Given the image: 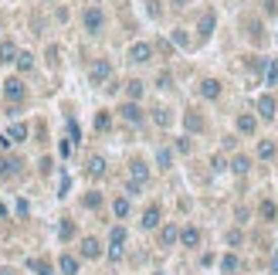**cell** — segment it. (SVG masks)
<instances>
[{
  "label": "cell",
  "mask_w": 278,
  "mask_h": 275,
  "mask_svg": "<svg viewBox=\"0 0 278 275\" xmlns=\"http://www.w3.org/2000/svg\"><path fill=\"white\" fill-rule=\"evenodd\" d=\"M123 252H126V228L123 224H115V228L109 231V258L112 262H119Z\"/></svg>",
  "instance_id": "1"
},
{
  "label": "cell",
  "mask_w": 278,
  "mask_h": 275,
  "mask_svg": "<svg viewBox=\"0 0 278 275\" xmlns=\"http://www.w3.org/2000/svg\"><path fill=\"white\" fill-rule=\"evenodd\" d=\"M82 24H85V31H89V34H99L102 27H105V14H102L99 7H89V11L82 14Z\"/></svg>",
  "instance_id": "2"
},
{
  "label": "cell",
  "mask_w": 278,
  "mask_h": 275,
  "mask_svg": "<svg viewBox=\"0 0 278 275\" xmlns=\"http://www.w3.org/2000/svg\"><path fill=\"white\" fill-rule=\"evenodd\" d=\"M153 51L156 48L149 45V41H136V45H129V61H133V65H146V61L153 58Z\"/></svg>",
  "instance_id": "3"
},
{
  "label": "cell",
  "mask_w": 278,
  "mask_h": 275,
  "mask_svg": "<svg viewBox=\"0 0 278 275\" xmlns=\"http://www.w3.org/2000/svg\"><path fill=\"white\" fill-rule=\"evenodd\" d=\"M89 78H92V85H105V82L112 78V65H109V61H105V58H99V61L92 65Z\"/></svg>",
  "instance_id": "4"
},
{
  "label": "cell",
  "mask_w": 278,
  "mask_h": 275,
  "mask_svg": "<svg viewBox=\"0 0 278 275\" xmlns=\"http://www.w3.org/2000/svg\"><path fill=\"white\" fill-rule=\"evenodd\" d=\"M24 95H27V89H24L21 78H7L4 82V99H7V102H21Z\"/></svg>",
  "instance_id": "5"
},
{
  "label": "cell",
  "mask_w": 278,
  "mask_h": 275,
  "mask_svg": "<svg viewBox=\"0 0 278 275\" xmlns=\"http://www.w3.org/2000/svg\"><path fill=\"white\" fill-rule=\"evenodd\" d=\"M78 252H82V258H92V262H95V258H102V241L89 234V238H82Z\"/></svg>",
  "instance_id": "6"
},
{
  "label": "cell",
  "mask_w": 278,
  "mask_h": 275,
  "mask_svg": "<svg viewBox=\"0 0 278 275\" xmlns=\"http://www.w3.org/2000/svg\"><path fill=\"white\" fill-rule=\"evenodd\" d=\"M204 126H207V123H204V115L197 112V109H187V112H183V129H187V133H204Z\"/></svg>",
  "instance_id": "7"
},
{
  "label": "cell",
  "mask_w": 278,
  "mask_h": 275,
  "mask_svg": "<svg viewBox=\"0 0 278 275\" xmlns=\"http://www.w3.org/2000/svg\"><path fill=\"white\" fill-rule=\"evenodd\" d=\"M119 115H123L126 123H133V126L143 123V109H139V102H123L119 105Z\"/></svg>",
  "instance_id": "8"
},
{
  "label": "cell",
  "mask_w": 278,
  "mask_h": 275,
  "mask_svg": "<svg viewBox=\"0 0 278 275\" xmlns=\"http://www.w3.org/2000/svg\"><path fill=\"white\" fill-rule=\"evenodd\" d=\"M24 139H27V126H24V123H14V126L0 136V143H4V146H11V143H24Z\"/></svg>",
  "instance_id": "9"
},
{
  "label": "cell",
  "mask_w": 278,
  "mask_h": 275,
  "mask_svg": "<svg viewBox=\"0 0 278 275\" xmlns=\"http://www.w3.org/2000/svg\"><path fill=\"white\" fill-rule=\"evenodd\" d=\"M160 218H163V211H160V204H149L143 211V221H139V224H143L146 231H153V228H160Z\"/></svg>",
  "instance_id": "10"
},
{
  "label": "cell",
  "mask_w": 278,
  "mask_h": 275,
  "mask_svg": "<svg viewBox=\"0 0 278 275\" xmlns=\"http://www.w3.org/2000/svg\"><path fill=\"white\" fill-rule=\"evenodd\" d=\"M129 180H133V183H139V187H143V183L149 180V167H146L143 160H133V163H129Z\"/></svg>",
  "instance_id": "11"
},
{
  "label": "cell",
  "mask_w": 278,
  "mask_h": 275,
  "mask_svg": "<svg viewBox=\"0 0 278 275\" xmlns=\"http://www.w3.org/2000/svg\"><path fill=\"white\" fill-rule=\"evenodd\" d=\"M237 133H245V136H255V133H258V115L241 112V115H237Z\"/></svg>",
  "instance_id": "12"
},
{
  "label": "cell",
  "mask_w": 278,
  "mask_h": 275,
  "mask_svg": "<svg viewBox=\"0 0 278 275\" xmlns=\"http://www.w3.org/2000/svg\"><path fill=\"white\" fill-rule=\"evenodd\" d=\"M177 241H180V228L177 224H163V228H160V245H163V248H173Z\"/></svg>",
  "instance_id": "13"
},
{
  "label": "cell",
  "mask_w": 278,
  "mask_h": 275,
  "mask_svg": "<svg viewBox=\"0 0 278 275\" xmlns=\"http://www.w3.org/2000/svg\"><path fill=\"white\" fill-rule=\"evenodd\" d=\"M180 245L183 248H197L201 245V228H193V224L190 228H180Z\"/></svg>",
  "instance_id": "14"
},
{
  "label": "cell",
  "mask_w": 278,
  "mask_h": 275,
  "mask_svg": "<svg viewBox=\"0 0 278 275\" xmlns=\"http://www.w3.org/2000/svg\"><path fill=\"white\" fill-rule=\"evenodd\" d=\"M27 268L34 275H55V265L48 262V258H27Z\"/></svg>",
  "instance_id": "15"
},
{
  "label": "cell",
  "mask_w": 278,
  "mask_h": 275,
  "mask_svg": "<svg viewBox=\"0 0 278 275\" xmlns=\"http://www.w3.org/2000/svg\"><path fill=\"white\" fill-rule=\"evenodd\" d=\"M17 45L14 41H0V65H11V61H17Z\"/></svg>",
  "instance_id": "16"
},
{
  "label": "cell",
  "mask_w": 278,
  "mask_h": 275,
  "mask_svg": "<svg viewBox=\"0 0 278 275\" xmlns=\"http://www.w3.org/2000/svg\"><path fill=\"white\" fill-rule=\"evenodd\" d=\"M258 115H261V119H275V99H271V95H261V99H258Z\"/></svg>",
  "instance_id": "17"
},
{
  "label": "cell",
  "mask_w": 278,
  "mask_h": 275,
  "mask_svg": "<svg viewBox=\"0 0 278 275\" xmlns=\"http://www.w3.org/2000/svg\"><path fill=\"white\" fill-rule=\"evenodd\" d=\"M214 24H217V17H214V14L207 11V14H204V17H201V24H197V34H201L204 41H207V37H211V31H214Z\"/></svg>",
  "instance_id": "18"
},
{
  "label": "cell",
  "mask_w": 278,
  "mask_h": 275,
  "mask_svg": "<svg viewBox=\"0 0 278 275\" xmlns=\"http://www.w3.org/2000/svg\"><path fill=\"white\" fill-rule=\"evenodd\" d=\"M201 95L204 99H217V95H221V82L217 78H204L201 82Z\"/></svg>",
  "instance_id": "19"
},
{
  "label": "cell",
  "mask_w": 278,
  "mask_h": 275,
  "mask_svg": "<svg viewBox=\"0 0 278 275\" xmlns=\"http://www.w3.org/2000/svg\"><path fill=\"white\" fill-rule=\"evenodd\" d=\"M17 167H21V160H11V156H0V180H7V177H14V173H17Z\"/></svg>",
  "instance_id": "20"
},
{
  "label": "cell",
  "mask_w": 278,
  "mask_h": 275,
  "mask_svg": "<svg viewBox=\"0 0 278 275\" xmlns=\"http://www.w3.org/2000/svg\"><path fill=\"white\" fill-rule=\"evenodd\" d=\"M143 92H146V85L139 78L126 82V95H129V102H139V99H143Z\"/></svg>",
  "instance_id": "21"
},
{
  "label": "cell",
  "mask_w": 278,
  "mask_h": 275,
  "mask_svg": "<svg viewBox=\"0 0 278 275\" xmlns=\"http://www.w3.org/2000/svg\"><path fill=\"white\" fill-rule=\"evenodd\" d=\"M275 153H278V146L271 139H261L258 143V160H275Z\"/></svg>",
  "instance_id": "22"
},
{
  "label": "cell",
  "mask_w": 278,
  "mask_h": 275,
  "mask_svg": "<svg viewBox=\"0 0 278 275\" xmlns=\"http://www.w3.org/2000/svg\"><path fill=\"white\" fill-rule=\"evenodd\" d=\"M58 268H61V275H78V258L75 255H61Z\"/></svg>",
  "instance_id": "23"
},
{
  "label": "cell",
  "mask_w": 278,
  "mask_h": 275,
  "mask_svg": "<svg viewBox=\"0 0 278 275\" xmlns=\"http://www.w3.org/2000/svg\"><path fill=\"white\" fill-rule=\"evenodd\" d=\"M231 170L237 173V177H245V173L251 170V156H245V153H241V156H234V160H231Z\"/></svg>",
  "instance_id": "24"
},
{
  "label": "cell",
  "mask_w": 278,
  "mask_h": 275,
  "mask_svg": "<svg viewBox=\"0 0 278 275\" xmlns=\"http://www.w3.org/2000/svg\"><path fill=\"white\" fill-rule=\"evenodd\" d=\"M221 268H224L227 275H231V272H237V268H241V258H237L234 252H227V255L221 258Z\"/></svg>",
  "instance_id": "25"
},
{
  "label": "cell",
  "mask_w": 278,
  "mask_h": 275,
  "mask_svg": "<svg viewBox=\"0 0 278 275\" xmlns=\"http://www.w3.org/2000/svg\"><path fill=\"white\" fill-rule=\"evenodd\" d=\"M82 204L89 207V211H99V207H102V194H99V190H89V194L82 197Z\"/></svg>",
  "instance_id": "26"
},
{
  "label": "cell",
  "mask_w": 278,
  "mask_h": 275,
  "mask_svg": "<svg viewBox=\"0 0 278 275\" xmlns=\"http://www.w3.org/2000/svg\"><path fill=\"white\" fill-rule=\"evenodd\" d=\"M258 214H261L265 221H275V218H278V207L271 204V201H261V207H258Z\"/></svg>",
  "instance_id": "27"
},
{
  "label": "cell",
  "mask_w": 278,
  "mask_h": 275,
  "mask_svg": "<svg viewBox=\"0 0 278 275\" xmlns=\"http://www.w3.org/2000/svg\"><path fill=\"white\" fill-rule=\"evenodd\" d=\"M102 173H105V160H102V156H92L89 160V177H102Z\"/></svg>",
  "instance_id": "28"
},
{
  "label": "cell",
  "mask_w": 278,
  "mask_h": 275,
  "mask_svg": "<svg viewBox=\"0 0 278 275\" xmlns=\"http://www.w3.org/2000/svg\"><path fill=\"white\" fill-rule=\"evenodd\" d=\"M153 123H156V126H170V123H173L170 109H153Z\"/></svg>",
  "instance_id": "29"
},
{
  "label": "cell",
  "mask_w": 278,
  "mask_h": 275,
  "mask_svg": "<svg viewBox=\"0 0 278 275\" xmlns=\"http://www.w3.org/2000/svg\"><path fill=\"white\" fill-rule=\"evenodd\" d=\"M58 234H61V241H71L75 238V221H61V228H58Z\"/></svg>",
  "instance_id": "30"
},
{
  "label": "cell",
  "mask_w": 278,
  "mask_h": 275,
  "mask_svg": "<svg viewBox=\"0 0 278 275\" xmlns=\"http://www.w3.org/2000/svg\"><path fill=\"white\" fill-rule=\"evenodd\" d=\"M17 68H21V71H31L34 68V55H31V51H21V55H17Z\"/></svg>",
  "instance_id": "31"
},
{
  "label": "cell",
  "mask_w": 278,
  "mask_h": 275,
  "mask_svg": "<svg viewBox=\"0 0 278 275\" xmlns=\"http://www.w3.org/2000/svg\"><path fill=\"white\" fill-rule=\"evenodd\" d=\"M112 211H115V218H126V214H129V197H119V201L112 204Z\"/></svg>",
  "instance_id": "32"
},
{
  "label": "cell",
  "mask_w": 278,
  "mask_h": 275,
  "mask_svg": "<svg viewBox=\"0 0 278 275\" xmlns=\"http://www.w3.org/2000/svg\"><path fill=\"white\" fill-rule=\"evenodd\" d=\"M265 82H268V85H278V61H268V71H265Z\"/></svg>",
  "instance_id": "33"
},
{
  "label": "cell",
  "mask_w": 278,
  "mask_h": 275,
  "mask_svg": "<svg viewBox=\"0 0 278 275\" xmlns=\"http://www.w3.org/2000/svg\"><path fill=\"white\" fill-rule=\"evenodd\" d=\"M112 126V119H109V112H99L95 115V129H99V133H105V129Z\"/></svg>",
  "instance_id": "34"
},
{
  "label": "cell",
  "mask_w": 278,
  "mask_h": 275,
  "mask_svg": "<svg viewBox=\"0 0 278 275\" xmlns=\"http://www.w3.org/2000/svg\"><path fill=\"white\" fill-rule=\"evenodd\" d=\"M156 163H160V167L167 170L170 163H173V153H170V149H160V153H156Z\"/></svg>",
  "instance_id": "35"
},
{
  "label": "cell",
  "mask_w": 278,
  "mask_h": 275,
  "mask_svg": "<svg viewBox=\"0 0 278 275\" xmlns=\"http://www.w3.org/2000/svg\"><path fill=\"white\" fill-rule=\"evenodd\" d=\"M241 241H245V234H241L237 228H234V231H227V245H231V248H237Z\"/></svg>",
  "instance_id": "36"
},
{
  "label": "cell",
  "mask_w": 278,
  "mask_h": 275,
  "mask_svg": "<svg viewBox=\"0 0 278 275\" xmlns=\"http://www.w3.org/2000/svg\"><path fill=\"white\" fill-rule=\"evenodd\" d=\"M156 85H160V89H173V75H170V71H163V75L156 78Z\"/></svg>",
  "instance_id": "37"
},
{
  "label": "cell",
  "mask_w": 278,
  "mask_h": 275,
  "mask_svg": "<svg viewBox=\"0 0 278 275\" xmlns=\"http://www.w3.org/2000/svg\"><path fill=\"white\" fill-rule=\"evenodd\" d=\"M68 139L78 143V123H75V119H68Z\"/></svg>",
  "instance_id": "38"
},
{
  "label": "cell",
  "mask_w": 278,
  "mask_h": 275,
  "mask_svg": "<svg viewBox=\"0 0 278 275\" xmlns=\"http://www.w3.org/2000/svg\"><path fill=\"white\" fill-rule=\"evenodd\" d=\"M71 153H75V143L65 139V143H61V156H71Z\"/></svg>",
  "instance_id": "39"
},
{
  "label": "cell",
  "mask_w": 278,
  "mask_h": 275,
  "mask_svg": "<svg viewBox=\"0 0 278 275\" xmlns=\"http://www.w3.org/2000/svg\"><path fill=\"white\" fill-rule=\"evenodd\" d=\"M173 41H177V45H180V48H187V45H190V37H187V34H183V31H177V34H173Z\"/></svg>",
  "instance_id": "40"
},
{
  "label": "cell",
  "mask_w": 278,
  "mask_h": 275,
  "mask_svg": "<svg viewBox=\"0 0 278 275\" xmlns=\"http://www.w3.org/2000/svg\"><path fill=\"white\" fill-rule=\"evenodd\" d=\"M211 167H214V170H224L227 163H224V156H214V160H211Z\"/></svg>",
  "instance_id": "41"
},
{
  "label": "cell",
  "mask_w": 278,
  "mask_h": 275,
  "mask_svg": "<svg viewBox=\"0 0 278 275\" xmlns=\"http://www.w3.org/2000/svg\"><path fill=\"white\" fill-rule=\"evenodd\" d=\"M177 149H180V153H190V139L183 136V139H180V143H177Z\"/></svg>",
  "instance_id": "42"
},
{
  "label": "cell",
  "mask_w": 278,
  "mask_h": 275,
  "mask_svg": "<svg viewBox=\"0 0 278 275\" xmlns=\"http://www.w3.org/2000/svg\"><path fill=\"white\" fill-rule=\"evenodd\" d=\"M0 275H14V268H0Z\"/></svg>",
  "instance_id": "43"
},
{
  "label": "cell",
  "mask_w": 278,
  "mask_h": 275,
  "mask_svg": "<svg viewBox=\"0 0 278 275\" xmlns=\"http://www.w3.org/2000/svg\"><path fill=\"white\" fill-rule=\"evenodd\" d=\"M0 214H7V207H4V204H0Z\"/></svg>",
  "instance_id": "44"
},
{
  "label": "cell",
  "mask_w": 278,
  "mask_h": 275,
  "mask_svg": "<svg viewBox=\"0 0 278 275\" xmlns=\"http://www.w3.org/2000/svg\"><path fill=\"white\" fill-rule=\"evenodd\" d=\"M45 4H51V0H45Z\"/></svg>",
  "instance_id": "45"
}]
</instances>
